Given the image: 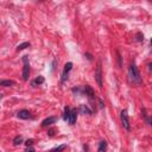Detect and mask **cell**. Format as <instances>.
<instances>
[{
	"label": "cell",
	"instance_id": "cell-15",
	"mask_svg": "<svg viewBox=\"0 0 152 152\" xmlns=\"http://www.w3.org/2000/svg\"><path fill=\"white\" fill-rule=\"evenodd\" d=\"M66 147H67V145L63 144V145H59V146H57V147H55V148H51L49 152H61V151H63Z\"/></svg>",
	"mask_w": 152,
	"mask_h": 152
},
{
	"label": "cell",
	"instance_id": "cell-9",
	"mask_svg": "<svg viewBox=\"0 0 152 152\" xmlns=\"http://www.w3.org/2000/svg\"><path fill=\"white\" fill-rule=\"evenodd\" d=\"M56 121H57V118L56 116H49V118H46V119H44L42 121V127H49L52 124H55Z\"/></svg>",
	"mask_w": 152,
	"mask_h": 152
},
{
	"label": "cell",
	"instance_id": "cell-21",
	"mask_svg": "<svg viewBox=\"0 0 152 152\" xmlns=\"http://www.w3.org/2000/svg\"><path fill=\"white\" fill-rule=\"evenodd\" d=\"M98 101H99V107H100V108H103V107H105V103H103V101H102L101 99H98Z\"/></svg>",
	"mask_w": 152,
	"mask_h": 152
},
{
	"label": "cell",
	"instance_id": "cell-16",
	"mask_svg": "<svg viewBox=\"0 0 152 152\" xmlns=\"http://www.w3.org/2000/svg\"><path fill=\"white\" fill-rule=\"evenodd\" d=\"M29 46H30V43L29 42H24V43H21V44H19L17 46V51H21V50H24V49H26Z\"/></svg>",
	"mask_w": 152,
	"mask_h": 152
},
{
	"label": "cell",
	"instance_id": "cell-26",
	"mask_svg": "<svg viewBox=\"0 0 152 152\" xmlns=\"http://www.w3.org/2000/svg\"><path fill=\"white\" fill-rule=\"evenodd\" d=\"M1 98H3V95H1V94H0V100H1Z\"/></svg>",
	"mask_w": 152,
	"mask_h": 152
},
{
	"label": "cell",
	"instance_id": "cell-19",
	"mask_svg": "<svg viewBox=\"0 0 152 152\" xmlns=\"http://www.w3.org/2000/svg\"><path fill=\"white\" fill-rule=\"evenodd\" d=\"M136 41H138V42H143V41H144V35H143L141 32H138V34L136 35Z\"/></svg>",
	"mask_w": 152,
	"mask_h": 152
},
{
	"label": "cell",
	"instance_id": "cell-11",
	"mask_svg": "<svg viewBox=\"0 0 152 152\" xmlns=\"http://www.w3.org/2000/svg\"><path fill=\"white\" fill-rule=\"evenodd\" d=\"M43 83H44V77H43V76H38V77H36V78L31 82V84H32L34 87L41 86V84H43Z\"/></svg>",
	"mask_w": 152,
	"mask_h": 152
},
{
	"label": "cell",
	"instance_id": "cell-25",
	"mask_svg": "<svg viewBox=\"0 0 152 152\" xmlns=\"http://www.w3.org/2000/svg\"><path fill=\"white\" fill-rule=\"evenodd\" d=\"M54 132H55V131H52V130H51V131H49V136H51V137H52V136H54Z\"/></svg>",
	"mask_w": 152,
	"mask_h": 152
},
{
	"label": "cell",
	"instance_id": "cell-4",
	"mask_svg": "<svg viewBox=\"0 0 152 152\" xmlns=\"http://www.w3.org/2000/svg\"><path fill=\"white\" fill-rule=\"evenodd\" d=\"M95 81L98 83V86L100 88H102V68H101V62L99 61L98 62V66H96V69H95Z\"/></svg>",
	"mask_w": 152,
	"mask_h": 152
},
{
	"label": "cell",
	"instance_id": "cell-14",
	"mask_svg": "<svg viewBox=\"0 0 152 152\" xmlns=\"http://www.w3.org/2000/svg\"><path fill=\"white\" fill-rule=\"evenodd\" d=\"M141 114H143V116H144V119L146 121V124L147 125H151V119H150V116H148V114L146 112V108H143L141 109Z\"/></svg>",
	"mask_w": 152,
	"mask_h": 152
},
{
	"label": "cell",
	"instance_id": "cell-6",
	"mask_svg": "<svg viewBox=\"0 0 152 152\" xmlns=\"http://www.w3.org/2000/svg\"><path fill=\"white\" fill-rule=\"evenodd\" d=\"M83 94H86V95L89 98L90 102H93V101H94V99H95V93H94L93 88L90 87L89 84H86V86L83 87Z\"/></svg>",
	"mask_w": 152,
	"mask_h": 152
},
{
	"label": "cell",
	"instance_id": "cell-1",
	"mask_svg": "<svg viewBox=\"0 0 152 152\" xmlns=\"http://www.w3.org/2000/svg\"><path fill=\"white\" fill-rule=\"evenodd\" d=\"M128 77H130V81L134 84H140L143 81H141V76H140V73H139V69L137 67V64L134 62H132L130 64V68H128Z\"/></svg>",
	"mask_w": 152,
	"mask_h": 152
},
{
	"label": "cell",
	"instance_id": "cell-13",
	"mask_svg": "<svg viewBox=\"0 0 152 152\" xmlns=\"http://www.w3.org/2000/svg\"><path fill=\"white\" fill-rule=\"evenodd\" d=\"M106 151H107V141H106V140H102V141H100V144H99L98 152H106Z\"/></svg>",
	"mask_w": 152,
	"mask_h": 152
},
{
	"label": "cell",
	"instance_id": "cell-17",
	"mask_svg": "<svg viewBox=\"0 0 152 152\" xmlns=\"http://www.w3.org/2000/svg\"><path fill=\"white\" fill-rule=\"evenodd\" d=\"M69 115H70V108H69V107H64V112H63V120L68 121Z\"/></svg>",
	"mask_w": 152,
	"mask_h": 152
},
{
	"label": "cell",
	"instance_id": "cell-12",
	"mask_svg": "<svg viewBox=\"0 0 152 152\" xmlns=\"http://www.w3.org/2000/svg\"><path fill=\"white\" fill-rule=\"evenodd\" d=\"M14 84H16V82L12 80H1L0 81V86H3V87H13Z\"/></svg>",
	"mask_w": 152,
	"mask_h": 152
},
{
	"label": "cell",
	"instance_id": "cell-8",
	"mask_svg": "<svg viewBox=\"0 0 152 152\" xmlns=\"http://www.w3.org/2000/svg\"><path fill=\"white\" fill-rule=\"evenodd\" d=\"M77 115H78V111L76 108L74 109H70V115H69V119H68V123L70 125H74L77 120Z\"/></svg>",
	"mask_w": 152,
	"mask_h": 152
},
{
	"label": "cell",
	"instance_id": "cell-3",
	"mask_svg": "<svg viewBox=\"0 0 152 152\" xmlns=\"http://www.w3.org/2000/svg\"><path fill=\"white\" fill-rule=\"evenodd\" d=\"M23 62H24V67H23V80L27 81L29 76H30V63H29V58L27 56H23Z\"/></svg>",
	"mask_w": 152,
	"mask_h": 152
},
{
	"label": "cell",
	"instance_id": "cell-18",
	"mask_svg": "<svg viewBox=\"0 0 152 152\" xmlns=\"http://www.w3.org/2000/svg\"><path fill=\"white\" fill-rule=\"evenodd\" d=\"M13 144H14V145H20V144H23V137H21V136H17V137L13 139Z\"/></svg>",
	"mask_w": 152,
	"mask_h": 152
},
{
	"label": "cell",
	"instance_id": "cell-24",
	"mask_svg": "<svg viewBox=\"0 0 152 152\" xmlns=\"http://www.w3.org/2000/svg\"><path fill=\"white\" fill-rule=\"evenodd\" d=\"M118 59H119V67H121V56L119 52H118Z\"/></svg>",
	"mask_w": 152,
	"mask_h": 152
},
{
	"label": "cell",
	"instance_id": "cell-22",
	"mask_svg": "<svg viewBox=\"0 0 152 152\" xmlns=\"http://www.w3.org/2000/svg\"><path fill=\"white\" fill-rule=\"evenodd\" d=\"M25 152H35V148L32 147V146H29L27 148H26V151Z\"/></svg>",
	"mask_w": 152,
	"mask_h": 152
},
{
	"label": "cell",
	"instance_id": "cell-2",
	"mask_svg": "<svg viewBox=\"0 0 152 152\" xmlns=\"http://www.w3.org/2000/svg\"><path fill=\"white\" fill-rule=\"evenodd\" d=\"M120 120H121V125L126 131H131V124H130V118L127 114L126 109H123L120 113Z\"/></svg>",
	"mask_w": 152,
	"mask_h": 152
},
{
	"label": "cell",
	"instance_id": "cell-23",
	"mask_svg": "<svg viewBox=\"0 0 152 152\" xmlns=\"http://www.w3.org/2000/svg\"><path fill=\"white\" fill-rule=\"evenodd\" d=\"M84 56H86V57H87V58H88L89 61H93V56H92V55H90V54H88V52H87V54H86Z\"/></svg>",
	"mask_w": 152,
	"mask_h": 152
},
{
	"label": "cell",
	"instance_id": "cell-7",
	"mask_svg": "<svg viewBox=\"0 0 152 152\" xmlns=\"http://www.w3.org/2000/svg\"><path fill=\"white\" fill-rule=\"evenodd\" d=\"M17 116H18L19 119H21V120H27V119H32V118H34L32 114H31V112L27 111V109H21V111H19V112L17 113Z\"/></svg>",
	"mask_w": 152,
	"mask_h": 152
},
{
	"label": "cell",
	"instance_id": "cell-20",
	"mask_svg": "<svg viewBox=\"0 0 152 152\" xmlns=\"http://www.w3.org/2000/svg\"><path fill=\"white\" fill-rule=\"evenodd\" d=\"M25 145H26V147L32 146V145H34V140H32V139H27V140L25 141Z\"/></svg>",
	"mask_w": 152,
	"mask_h": 152
},
{
	"label": "cell",
	"instance_id": "cell-10",
	"mask_svg": "<svg viewBox=\"0 0 152 152\" xmlns=\"http://www.w3.org/2000/svg\"><path fill=\"white\" fill-rule=\"evenodd\" d=\"M78 111L81 112V114H92V113H93V111L90 109L87 105H81Z\"/></svg>",
	"mask_w": 152,
	"mask_h": 152
},
{
	"label": "cell",
	"instance_id": "cell-5",
	"mask_svg": "<svg viewBox=\"0 0 152 152\" xmlns=\"http://www.w3.org/2000/svg\"><path fill=\"white\" fill-rule=\"evenodd\" d=\"M71 69H73V63H71V62L66 63L64 69H63V73H62V77H61V83H64V82L68 80V75H69V71H70Z\"/></svg>",
	"mask_w": 152,
	"mask_h": 152
}]
</instances>
